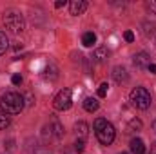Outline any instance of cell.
<instances>
[{
  "label": "cell",
  "mask_w": 156,
  "mask_h": 154,
  "mask_svg": "<svg viewBox=\"0 0 156 154\" xmlns=\"http://www.w3.org/2000/svg\"><path fill=\"white\" fill-rule=\"evenodd\" d=\"M123 38H125V42H133L134 40V33L133 31H125L123 33Z\"/></svg>",
  "instance_id": "cell-21"
},
{
  "label": "cell",
  "mask_w": 156,
  "mask_h": 154,
  "mask_svg": "<svg viewBox=\"0 0 156 154\" xmlns=\"http://www.w3.org/2000/svg\"><path fill=\"white\" fill-rule=\"evenodd\" d=\"M56 71H58V69L51 64V65H47V67H45V75H44V76L51 78V80H56V76H58V75H56Z\"/></svg>",
  "instance_id": "cell-14"
},
{
  "label": "cell",
  "mask_w": 156,
  "mask_h": 154,
  "mask_svg": "<svg viewBox=\"0 0 156 154\" xmlns=\"http://www.w3.org/2000/svg\"><path fill=\"white\" fill-rule=\"evenodd\" d=\"M11 82H13V85H20V83H22V76H20V75H13Z\"/></svg>",
  "instance_id": "cell-22"
},
{
  "label": "cell",
  "mask_w": 156,
  "mask_h": 154,
  "mask_svg": "<svg viewBox=\"0 0 156 154\" xmlns=\"http://www.w3.org/2000/svg\"><path fill=\"white\" fill-rule=\"evenodd\" d=\"M145 5H147V9H149L153 15H156V0H151V2H147Z\"/></svg>",
  "instance_id": "cell-20"
},
{
  "label": "cell",
  "mask_w": 156,
  "mask_h": 154,
  "mask_svg": "<svg viewBox=\"0 0 156 154\" xmlns=\"http://www.w3.org/2000/svg\"><path fill=\"white\" fill-rule=\"evenodd\" d=\"M107 89H109V85H107V83H102V85L98 87V96H100V98H105V96H107Z\"/></svg>",
  "instance_id": "cell-18"
},
{
  "label": "cell",
  "mask_w": 156,
  "mask_h": 154,
  "mask_svg": "<svg viewBox=\"0 0 156 154\" xmlns=\"http://www.w3.org/2000/svg\"><path fill=\"white\" fill-rule=\"evenodd\" d=\"M153 129H154V131H156V120H154V121H153Z\"/></svg>",
  "instance_id": "cell-27"
},
{
  "label": "cell",
  "mask_w": 156,
  "mask_h": 154,
  "mask_svg": "<svg viewBox=\"0 0 156 154\" xmlns=\"http://www.w3.org/2000/svg\"><path fill=\"white\" fill-rule=\"evenodd\" d=\"M22 109H24V96L22 94L13 93V91L2 94V98H0V111L4 114H18V113H22Z\"/></svg>",
  "instance_id": "cell-1"
},
{
  "label": "cell",
  "mask_w": 156,
  "mask_h": 154,
  "mask_svg": "<svg viewBox=\"0 0 156 154\" xmlns=\"http://www.w3.org/2000/svg\"><path fill=\"white\" fill-rule=\"evenodd\" d=\"M131 152L133 154H145V145L140 138H133L131 140Z\"/></svg>",
  "instance_id": "cell-10"
},
{
  "label": "cell",
  "mask_w": 156,
  "mask_h": 154,
  "mask_svg": "<svg viewBox=\"0 0 156 154\" xmlns=\"http://www.w3.org/2000/svg\"><path fill=\"white\" fill-rule=\"evenodd\" d=\"M147 69H149L153 75H156V64H149V67H147Z\"/></svg>",
  "instance_id": "cell-25"
},
{
  "label": "cell",
  "mask_w": 156,
  "mask_h": 154,
  "mask_svg": "<svg viewBox=\"0 0 156 154\" xmlns=\"http://www.w3.org/2000/svg\"><path fill=\"white\" fill-rule=\"evenodd\" d=\"M53 129H55V136H56V138H60V136L64 134V127H62L58 121H53Z\"/></svg>",
  "instance_id": "cell-16"
},
{
  "label": "cell",
  "mask_w": 156,
  "mask_h": 154,
  "mask_svg": "<svg viewBox=\"0 0 156 154\" xmlns=\"http://www.w3.org/2000/svg\"><path fill=\"white\" fill-rule=\"evenodd\" d=\"M66 4H67L66 0H58V2H55V7H56V9H60V7H64Z\"/></svg>",
  "instance_id": "cell-24"
},
{
  "label": "cell",
  "mask_w": 156,
  "mask_h": 154,
  "mask_svg": "<svg viewBox=\"0 0 156 154\" xmlns=\"http://www.w3.org/2000/svg\"><path fill=\"white\" fill-rule=\"evenodd\" d=\"M7 125H9V118H7V114H4L0 111V129H5Z\"/></svg>",
  "instance_id": "cell-17"
},
{
  "label": "cell",
  "mask_w": 156,
  "mask_h": 154,
  "mask_svg": "<svg viewBox=\"0 0 156 154\" xmlns=\"http://www.w3.org/2000/svg\"><path fill=\"white\" fill-rule=\"evenodd\" d=\"M98 107H100V102L96 98H85L83 100V109L87 113H94V111H98Z\"/></svg>",
  "instance_id": "cell-11"
},
{
  "label": "cell",
  "mask_w": 156,
  "mask_h": 154,
  "mask_svg": "<svg viewBox=\"0 0 156 154\" xmlns=\"http://www.w3.org/2000/svg\"><path fill=\"white\" fill-rule=\"evenodd\" d=\"M93 58H94V60H98V62H104V60L107 58V49H105V47H98V49L94 51Z\"/></svg>",
  "instance_id": "cell-13"
},
{
  "label": "cell",
  "mask_w": 156,
  "mask_h": 154,
  "mask_svg": "<svg viewBox=\"0 0 156 154\" xmlns=\"http://www.w3.org/2000/svg\"><path fill=\"white\" fill-rule=\"evenodd\" d=\"M2 24H4V27H5L7 31H11V33H15V35L22 33L24 27H26L22 15H18V13H15V11H7V13H4V16H2Z\"/></svg>",
  "instance_id": "cell-3"
},
{
  "label": "cell",
  "mask_w": 156,
  "mask_h": 154,
  "mask_svg": "<svg viewBox=\"0 0 156 154\" xmlns=\"http://www.w3.org/2000/svg\"><path fill=\"white\" fill-rule=\"evenodd\" d=\"M131 103L136 107V109H149L151 107V102H153V96L151 93L145 89V87H136L131 91Z\"/></svg>",
  "instance_id": "cell-4"
},
{
  "label": "cell",
  "mask_w": 156,
  "mask_h": 154,
  "mask_svg": "<svg viewBox=\"0 0 156 154\" xmlns=\"http://www.w3.org/2000/svg\"><path fill=\"white\" fill-rule=\"evenodd\" d=\"M82 44H83L85 47H93V45L96 44V35H94L93 31H87V33L82 37Z\"/></svg>",
  "instance_id": "cell-12"
},
{
  "label": "cell",
  "mask_w": 156,
  "mask_h": 154,
  "mask_svg": "<svg viewBox=\"0 0 156 154\" xmlns=\"http://www.w3.org/2000/svg\"><path fill=\"white\" fill-rule=\"evenodd\" d=\"M129 129H136V131L142 129V121H140V120H131V121H129Z\"/></svg>",
  "instance_id": "cell-19"
},
{
  "label": "cell",
  "mask_w": 156,
  "mask_h": 154,
  "mask_svg": "<svg viewBox=\"0 0 156 154\" xmlns=\"http://www.w3.org/2000/svg\"><path fill=\"white\" fill-rule=\"evenodd\" d=\"M75 149H76L78 152H82V151H83V142H82V140H76V143H75Z\"/></svg>",
  "instance_id": "cell-23"
},
{
  "label": "cell",
  "mask_w": 156,
  "mask_h": 154,
  "mask_svg": "<svg viewBox=\"0 0 156 154\" xmlns=\"http://www.w3.org/2000/svg\"><path fill=\"white\" fill-rule=\"evenodd\" d=\"M71 105H73V93H71V89H62L53 100V107L56 111H67Z\"/></svg>",
  "instance_id": "cell-5"
},
{
  "label": "cell",
  "mask_w": 156,
  "mask_h": 154,
  "mask_svg": "<svg viewBox=\"0 0 156 154\" xmlns=\"http://www.w3.org/2000/svg\"><path fill=\"white\" fill-rule=\"evenodd\" d=\"M7 45H9V40H7V37H5V33H2V31H0V54H4V53H5Z\"/></svg>",
  "instance_id": "cell-15"
},
{
  "label": "cell",
  "mask_w": 156,
  "mask_h": 154,
  "mask_svg": "<svg viewBox=\"0 0 156 154\" xmlns=\"http://www.w3.org/2000/svg\"><path fill=\"white\" fill-rule=\"evenodd\" d=\"M120 154H127V152H120Z\"/></svg>",
  "instance_id": "cell-28"
},
{
  "label": "cell",
  "mask_w": 156,
  "mask_h": 154,
  "mask_svg": "<svg viewBox=\"0 0 156 154\" xmlns=\"http://www.w3.org/2000/svg\"><path fill=\"white\" fill-rule=\"evenodd\" d=\"M113 80L116 82V83H125L127 80H129V75H127V71L123 69V67H120V65H116L115 69H113Z\"/></svg>",
  "instance_id": "cell-8"
},
{
  "label": "cell",
  "mask_w": 156,
  "mask_h": 154,
  "mask_svg": "<svg viewBox=\"0 0 156 154\" xmlns=\"http://www.w3.org/2000/svg\"><path fill=\"white\" fill-rule=\"evenodd\" d=\"M75 131H76V136L78 140H85L87 138V134H89V125L85 123V121H78L76 125H75Z\"/></svg>",
  "instance_id": "cell-9"
},
{
  "label": "cell",
  "mask_w": 156,
  "mask_h": 154,
  "mask_svg": "<svg viewBox=\"0 0 156 154\" xmlns=\"http://www.w3.org/2000/svg\"><path fill=\"white\" fill-rule=\"evenodd\" d=\"M133 64H134L136 69H147L149 64H151V58H149L147 53H138V54L133 58Z\"/></svg>",
  "instance_id": "cell-6"
},
{
  "label": "cell",
  "mask_w": 156,
  "mask_h": 154,
  "mask_svg": "<svg viewBox=\"0 0 156 154\" xmlns=\"http://www.w3.org/2000/svg\"><path fill=\"white\" fill-rule=\"evenodd\" d=\"M94 132H96V138H98V142L102 145H111L115 142V136H116L115 127L104 118L94 120Z\"/></svg>",
  "instance_id": "cell-2"
},
{
  "label": "cell",
  "mask_w": 156,
  "mask_h": 154,
  "mask_svg": "<svg viewBox=\"0 0 156 154\" xmlns=\"http://www.w3.org/2000/svg\"><path fill=\"white\" fill-rule=\"evenodd\" d=\"M151 154H156V143L153 145V149H151Z\"/></svg>",
  "instance_id": "cell-26"
},
{
  "label": "cell",
  "mask_w": 156,
  "mask_h": 154,
  "mask_svg": "<svg viewBox=\"0 0 156 154\" xmlns=\"http://www.w3.org/2000/svg\"><path fill=\"white\" fill-rule=\"evenodd\" d=\"M85 9H87V2H83V0H73L71 4H69V11H71V15H83L85 13Z\"/></svg>",
  "instance_id": "cell-7"
}]
</instances>
